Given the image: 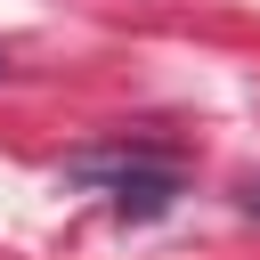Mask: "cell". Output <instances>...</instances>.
I'll return each instance as SVG.
<instances>
[{"label": "cell", "mask_w": 260, "mask_h": 260, "mask_svg": "<svg viewBox=\"0 0 260 260\" xmlns=\"http://www.w3.org/2000/svg\"><path fill=\"white\" fill-rule=\"evenodd\" d=\"M244 211H252V219H260V179H244Z\"/></svg>", "instance_id": "7a4b0ae2"}, {"label": "cell", "mask_w": 260, "mask_h": 260, "mask_svg": "<svg viewBox=\"0 0 260 260\" xmlns=\"http://www.w3.org/2000/svg\"><path fill=\"white\" fill-rule=\"evenodd\" d=\"M65 179L73 187H89V195H106V211L114 219H162L171 203H179V162L162 154V146H130V138H114V146H81V154H65Z\"/></svg>", "instance_id": "6da1fadb"}, {"label": "cell", "mask_w": 260, "mask_h": 260, "mask_svg": "<svg viewBox=\"0 0 260 260\" xmlns=\"http://www.w3.org/2000/svg\"><path fill=\"white\" fill-rule=\"evenodd\" d=\"M0 73H8V57H0Z\"/></svg>", "instance_id": "3957f363"}]
</instances>
